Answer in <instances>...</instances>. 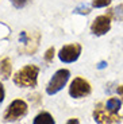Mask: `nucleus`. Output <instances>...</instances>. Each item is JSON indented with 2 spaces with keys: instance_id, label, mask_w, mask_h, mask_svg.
<instances>
[{
  "instance_id": "2eb2a0df",
  "label": "nucleus",
  "mask_w": 123,
  "mask_h": 124,
  "mask_svg": "<svg viewBox=\"0 0 123 124\" xmlns=\"http://www.w3.org/2000/svg\"><path fill=\"white\" fill-rule=\"evenodd\" d=\"M76 14H81V15H88L89 12H91V8L89 7H84V6H81V7H77L76 8V11H74Z\"/></svg>"
},
{
  "instance_id": "f8f14e48",
  "label": "nucleus",
  "mask_w": 123,
  "mask_h": 124,
  "mask_svg": "<svg viewBox=\"0 0 123 124\" xmlns=\"http://www.w3.org/2000/svg\"><path fill=\"white\" fill-rule=\"evenodd\" d=\"M112 0H92V7L93 8H102V7H107L111 4Z\"/></svg>"
},
{
  "instance_id": "9d476101",
  "label": "nucleus",
  "mask_w": 123,
  "mask_h": 124,
  "mask_svg": "<svg viewBox=\"0 0 123 124\" xmlns=\"http://www.w3.org/2000/svg\"><path fill=\"white\" fill-rule=\"evenodd\" d=\"M108 15H110L111 18L119 20V22H123V4H120V6H118V7H115V8L110 9Z\"/></svg>"
},
{
  "instance_id": "6e6552de",
  "label": "nucleus",
  "mask_w": 123,
  "mask_h": 124,
  "mask_svg": "<svg viewBox=\"0 0 123 124\" xmlns=\"http://www.w3.org/2000/svg\"><path fill=\"white\" fill-rule=\"evenodd\" d=\"M12 71V65H11V59L3 58L0 61V78L1 80H8Z\"/></svg>"
},
{
  "instance_id": "f03ea898",
  "label": "nucleus",
  "mask_w": 123,
  "mask_h": 124,
  "mask_svg": "<svg viewBox=\"0 0 123 124\" xmlns=\"http://www.w3.org/2000/svg\"><path fill=\"white\" fill-rule=\"evenodd\" d=\"M93 119L97 124H118L122 121V116L107 109L105 104L99 102L93 111Z\"/></svg>"
},
{
  "instance_id": "a211bd4d",
  "label": "nucleus",
  "mask_w": 123,
  "mask_h": 124,
  "mask_svg": "<svg viewBox=\"0 0 123 124\" xmlns=\"http://www.w3.org/2000/svg\"><path fill=\"white\" fill-rule=\"evenodd\" d=\"M116 92H118V94H120L122 99H123V85H120V86L116 88Z\"/></svg>"
},
{
  "instance_id": "0eeeda50",
  "label": "nucleus",
  "mask_w": 123,
  "mask_h": 124,
  "mask_svg": "<svg viewBox=\"0 0 123 124\" xmlns=\"http://www.w3.org/2000/svg\"><path fill=\"white\" fill-rule=\"evenodd\" d=\"M111 28V16L110 15H100L95 19L91 24V31L96 37L107 34Z\"/></svg>"
},
{
  "instance_id": "423d86ee",
  "label": "nucleus",
  "mask_w": 123,
  "mask_h": 124,
  "mask_svg": "<svg viewBox=\"0 0 123 124\" xmlns=\"http://www.w3.org/2000/svg\"><path fill=\"white\" fill-rule=\"evenodd\" d=\"M81 54V45L79 43H72L64 46L58 53V58L65 63H72V62L77 61Z\"/></svg>"
},
{
  "instance_id": "ddd939ff",
  "label": "nucleus",
  "mask_w": 123,
  "mask_h": 124,
  "mask_svg": "<svg viewBox=\"0 0 123 124\" xmlns=\"http://www.w3.org/2000/svg\"><path fill=\"white\" fill-rule=\"evenodd\" d=\"M9 1H11V4H12L15 8L20 9V8H25L31 0H9Z\"/></svg>"
},
{
  "instance_id": "1a4fd4ad",
  "label": "nucleus",
  "mask_w": 123,
  "mask_h": 124,
  "mask_svg": "<svg viewBox=\"0 0 123 124\" xmlns=\"http://www.w3.org/2000/svg\"><path fill=\"white\" fill-rule=\"evenodd\" d=\"M33 124H55V121L49 112H41L35 116Z\"/></svg>"
},
{
  "instance_id": "6ab92c4d",
  "label": "nucleus",
  "mask_w": 123,
  "mask_h": 124,
  "mask_svg": "<svg viewBox=\"0 0 123 124\" xmlns=\"http://www.w3.org/2000/svg\"><path fill=\"white\" fill-rule=\"evenodd\" d=\"M105 66H107V62H100V63H99L97 65V69H103V68H105Z\"/></svg>"
},
{
  "instance_id": "7ed1b4c3",
  "label": "nucleus",
  "mask_w": 123,
  "mask_h": 124,
  "mask_svg": "<svg viewBox=\"0 0 123 124\" xmlns=\"http://www.w3.org/2000/svg\"><path fill=\"white\" fill-rule=\"evenodd\" d=\"M26 113H27V104L23 100H14L4 112L3 120L6 123H12L23 117Z\"/></svg>"
},
{
  "instance_id": "9b49d317",
  "label": "nucleus",
  "mask_w": 123,
  "mask_h": 124,
  "mask_svg": "<svg viewBox=\"0 0 123 124\" xmlns=\"http://www.w3.org/2000/svg\"><path fill=\"white\" fill-rule=\"evenodd\" d=\"M105 107H107V109H110L111 112L118 113L119 109H120V101L118 99H110L107 102H105Z\"/></svg>"
},
{
  "instance_id": "dca6fc26",
  "label": "nucleus",
  "mask_w": 123,
  "mask_h": 124,
  "mask_svg": "<svg viewBox=\"0 0 123 124\" xmlns=\"http://www.w3.org/2000/svg\"><path fill=\"white\" fill-rule=\"evenodd\" d=\"M3 100H4V88L1 85V82H0V104L3 102Z\"/></svg>"
},
{
  "instance_id": "f3484780",
  "label": "nucleus",
  "mask_w": 123,
  "mask_h": 124,
  "mask_svg": "<svg viewBox=\"0 0 123 124\" xmlns=\"http://www.w3.org/2000/svg\"><path fill=\"white\" fill-rule=\"evenodd\" d=\"M66 124H80V121H79L77 117H72V119H69V120L66 121Z\"/></svg>"
},
{
  "instance_id": "39448f33",
  "label": "nucleus",
  "mask_w": 123,
  "mask_h": 124,
  "mask_svg": "<svg viewBox=\"0 0 123 124\" xmlns=\"http://www.w3.org/2000/svg\"><path fill=\"white\" fill-rule=\"evenodd\" d=\"M89 93H91V85L87 80L77 77L72 81L70 86H69V94L73 99H83V97L88 96Z\"/></svg>"
},
{
  "instance_id": "4468645a",
  "label": "nucleus",
  "mask_w": 123,
  "mask_h": 124,
  "mask_svg": "<svg viewBox=\"0 0 123 124\" xmlns=\"http://www.w3.org/2000/svg\"><path fill=\"white\" fill-rule=\"evenodd\" d=\"M54 53H55V50H54V47H49V49L46 50V53H45V61L46 62H52L53 61V58H54Z\"/></svg>"
},
{
  "instance_id": "f257e3e1",
  "label": "nucleus",
  "mask_w": 123,
  "mask_h": 124,
  "mask_svg": "<svg viewBox=\"0 0 123 124\" xmlns=\"http://www.w3.org/2000/svg\"><path fill=\"white\" fill-rule=\"evenodd\" d=\"M38 73H39L38 66L26 65L19 71H16V74L14 76V82L20 88H34L37 86Z\"/></svg>"
},
{
  "instance_id": "20e7f679",
  "label": "nucleus",
  "mask_w": 123,
  "mask_h": 124,
  "mask_svg": "<svg viewBox=\"0 0 123 124\" xmlns=\"http://www.w3.org/2000/svg\"><path fill=\"white\" fill-rule=\"evenodd\" d=\"M69 76H70V71L68 69H60V70L55 71L54 76L50 78L49 84L46 86L47 94H55L57 92H60L66 85V82L69 80Z\"/></svg>"
}]
</instances>
